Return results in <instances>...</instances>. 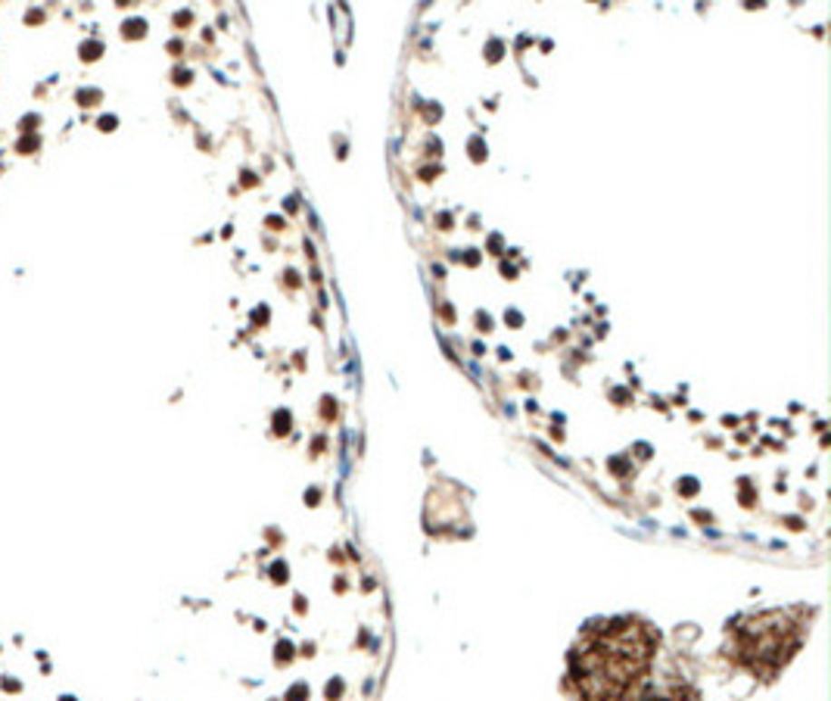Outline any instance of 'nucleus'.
Listing matches in <instances>:
<instances>
[{
  "label": "nucleus",
  "instance_id": "obj_1",
  "mask_svg": "<svg viewBox=\"0 0 831 701\" xmlns=\"http://www.w3.org/2000/svg\"><path fill=\"white\" fill-rule=\"evenodd\" d=\"M654 646V633L639 620L595 624L570 655V683L585 701L630 698L651 667Z\"/></svg>",
  "mask_w": 831,
  "mask_h": 701
},
{
  "label": "nucleus",
  "instance_id": "obj_2",
  "mask_svg": "<svg viewBox=\"0 0 831 701\" xmlns=\"http://www.w3.org/2000/svg\"><path fill=\"white\" fill-rule=\"evenodd\" d=\"M797 636L800 627L791 624L785 614H763L754 624L741 627L738 655L754 670H776L797 648Z\"/></svg>",
  "mask_w": 831,
  "mask_h": 701
}]
</instances>
